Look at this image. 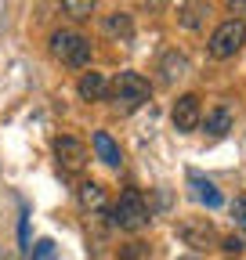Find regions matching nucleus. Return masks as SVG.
<instances>
[{
  "instance_id": "1",
  "label": "nucleus",
  "mask_w": 246,
  "mask_h": 260,
  "mask_svg": "<svg viewBox=\"0 0 246 260\" xmlns=\"http://www.w3.org/2000/svg\"><path fill=\"white\" fill-rule=\"evenodd\" d=\"M148 98H152V87H148V80H145L141 73H134V69L116 73V80H112L109 90H105V102H112V109H116L119 116L138 112Z\"/></svg>"
},
{
  "instance_id": "2",
  "label": "nucleus",
  "mask_w": 246,
  "mask_h": 260,
  "mask_svg": "<svg viewBox=\"0 0 246 260\" xmlns=\"http://www.w3.org/2000/svg\"><path fill=\"white\" fill-rule=\"evenodd\" d=\"M112 224L119 228V232H141V228H148L152 213H148V203H145V195L138 188H127V191H119V199L112 203Z\"/></svg>"
},
{
  "instance_id": "3",
  "label": "nucleus",
  "mask_w": 246,
  "mask_h": 260,
  "mask_svg": "<svg viewBox=\"0 0 246 260\" xmlns=\"http://www.w3.org/2000/svg\"><path fill=\"white\" fill-rule=\"evenodd\" d=\"M51 54L62 65H69V69H87L90 65V40L73 32V29H58L51 37Z\"/></svg>"
},
{
  "instance_id": "4",
  "label": "nucleus",
  "mask_w": 246,
  "mask_h": 260,
  "mask_svg": "<svg viewBox=\"0 0 246 260\" xmlns=\"http://www.w3.org/2000/svg\"><path fill=\"white\" fill-rule=\"evenodd\" d=\"M242 44H246V22H242V18H225L218 29L210 32L206 51H210V58L225 61V58L239 54V51H242Z\"/></svg>"
},
{
  "instance_id": "5",
  "label": "nucleus",
  "mask_w": 246,
  "mask_h": 260,
  "mask_svg": "<svg viewBox=\"0 0 246 260\" xmlns=\"http://www.w3.org/2000/svg\"><path fill=\"white\" fill-rule=\"evenodd\" d=\"M54 159L66 174H80L90 159V148L80 138H54Z\"/></svg>"
},
{
  "instance_id": "6",
  "label": "nucleus",
  "mask_w": 246,
  "mask_h": 260,
  "mask_svg": "<svg viewBox=\"0 0 246 260\" xmlns=\"http://www.w3.org/2000/svg\"><path fill=\"white\" fill-rule=\"evenodd\" d=\"M174 130L177 134H192V130H199L203 123V105H199V94H181L177 102H174Z\"/></svg>"
},
{
  "instance_id": "7",
  "label": "nucleus",
  "mask_w": 246,
  "mask_h": 260,
  "mask_svg": "<svg viewBox=\"0 0 246 260\" xmlns=\"http://www.w3.org/2000/svg\"><path fill=\"white\" fill-rule=\"evenodd\" d=\"M177 235H181V242H184V246H192V249H210V246H218V228H213L206 217L181 220Z\"/></svg>"
},
{
  "instance_id": "8",
  "label": "nucleus",
  "mask_w": 246,
  "mask_h": 260,
  "mask_svg": "<svg viewBox=\"0 0 246 260\" xmlns=\"http://www.w3.org/2000/svg\"><path fill=\"white\" fill-rule=\"evenodd\" d=\"M102 32H105V37L109 40H131L134 37V18L127 15V11H112V15H105L102 18Z\"/></svg>"
},
{
  "instance_id": "9",
  "label": "nucleus",
  "mask_w": 246,
  "mask_h": 260,
  "mask_svg": "<svg viewBox=\"0 0 246 260\" xmlns=\"http://www.w3.org/2000/svg\"><path fill=\"white\" fill-rule=\"evenodd\" d=\"M203 126H206L210 138H225L228 130L235 126V112H232L228 105H213V109L203 116Z\"/></svg>"
},
{
  "instance_id": "10",
  "label": "nucleus",
  "mask_w": 246,
  "mask_h": 260,
  "mask_svg": "<svg viewBox=\"0 0 246 260\" xmlns=\"http://www.w3.org/2000/svg\"><path fill=\"white\" fill-rule=\"evenodd\" d=\"M76 90H80V98L83 102H105V90H109V80H105V73H83L80 76V83H76Z\"/></svg>"
},
{
  "instance_id": "11",
  "label": "nucleus",
  "mask_w": 246,
  "mask_h": 260,
  "mask_svg": "<svg viewBox=\"0 0 246 260\" xmlns=\"http://www.w3.org/2000/svg\"><path fill=\"white\" fill-rule=\"evenodd\" d=\"M160 73H163V83H174V80H181V76H189L192 65H189V58H184L181 51H167L163 61H160Z\"/></svg>"
},
{
  "instance_id": "12",
  "label": "nucleus",
  "mask_w": 246,
  "mask_h": 260,
  "mask_svg": "<svg viewBox=\"0 0 246 260\" xmlns=\"http://www.w3.org/2000/svg\"><path fill=\"white\" fill-rule=\"evenodd\" d=\"M95 155L105 162V167H119V162H123V152H119V145L112 141V134H105V130H98V134H95Z\"/></svg>"
},
{
  "instance_id": "13",
  "label": "nucleus",
  "mask_w": 246,
  "mask_h": 260,
  "mask_svg": "<svg viewBox=\"0 0 246 260\" xmlns=\"http://www.w3.org/2000/svg\"><path fill=\"white\" fill-rule=\"evenodd\" d=\"M76 199H80V206L87 213H98V210H105V188L98 181H83L80 191H76Z\"/></svg>"
},
{
  "instance_id": "14",
  "label": "nucleus",
  "mask_w": 246,
  "mask_h": 260,
  "mask_svg": "<svg viewBox=\"0 0 246 260\" xmlns=\"http://www.w3.org/2000/svg\"><path fill=\"white\" fill-rule=\"evenodd\" d=\"M189 181H192V195H196L199 203H206L210 210H218V206H221V191L213 188L210 181H203L199 174H189Z\"/></svg>"
},
{
  "instance_id": "15",
  "label": "nucleus",
  "mask_w": 246,
  "mask_h": 260,
  "mask_svg": "<svg viewBox=\"0 0 246 260\" xmlns=\"http://www.w3.org/2000/svg\"><path fill=\"white\" fill-rule=\"evenodd\" d=\"M206 15H210L206 4H181V8H177V22H181L184 29H199Z\"/></svg>"
},
{
  "instance_id": "16",
  "label": "nucleus",
  "mask_w": 246,
  "mask_h": 260,
  "mask_svg": "<svg viewBox=\"0 0 246 260\" xmlns=\"http://www.w3.org/2000/svg\"><path fill=\"white\" fill-rule=\"evenodd\" d=\"M62 11L73 15V18H90V15H95V0H66Z\"/></svg>"
},
{
  "instance_id": "17",
  "label": "nucleus",
  "mask_w": 246,
  "mask_h": 260,
  "mask_svg": "<svg viewBox=\"0 0 246 260\" xmlns=\"http://www.w3.org/2000/svg\"><path fill=\"white\" fill-rule=\"evenodd\" d=\"M29 256L33 260H58V249H54L51 239H40L37 246H29Z\"/></svg>"
},
{
  "instance_id": "18",
  "label": "nucleus",
  "mask_w": 246,
  "mask_h": 260,
  "mask_svg": "<svg viewBox=\"0 0 246 260\" xmlns=\"http://www.w3.org/2000/svg\"><path fill=\"white\" fill-rule=\"evenodd\" d=\"M119 260H148V246L145 242H127L119 249Z\"/></svg>"
},
{
  "instance_id": "19",
  "label": "nucleus",
  "mask_w": 246,
  "mask_h": 260,
  "mask_svg": "<svg viewBox=\"0 0 246 260\" xmlns=\"http://www.w3.org/2000/svg\"><path fill=\"white\" fill-rule=\"evenodd\" d=\"M232 217H235V224H239V228H246V195L232 203Z\"/></svg>"
},
{
  "instance_id": "20",
  "label": "nucleus",
  "mask_w": 246,
  "mask_h": 260,
  "mask_svg": "<svg viewBox=\"0 0 246 260\" xmlns=\"http://www.w3.org/2000/svg\"><path fill=\"white\" fill-rule=\"evenodd\" d=\"M242 246H246V242H242L239 235H228V239H225V249H228V253H242Z\"/></svg>"
},
{
  "instance_id": "21",
  "label": "nucleus",
  "mask_w": 246,
  "mask_h": 260,
  "mask_svg": "<svg viewBox=\"0 0 246 260\" xmlns=\"http://www.w3.org/2000/svg\"><path fill=\"white\" fill-rule=\"evenodd\" d=\"M184 260H196V256H184Z\"/></svg>"
}]
</instances>
